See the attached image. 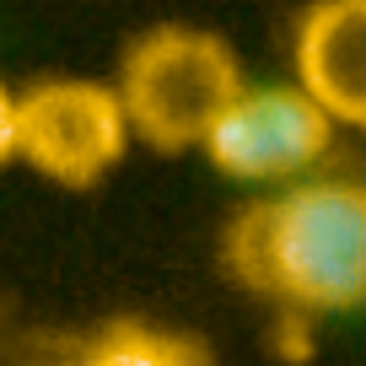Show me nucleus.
<instances>
[{
  "label": "nucleus",
  "instance_id": "nucleus-1",
  "mask_svg": "<svg viewBox=\"0 0 366 366\" xmlns=\"http://www.w3.org/2000/svg\"><path fill=\"white\" fill-rule=\"evenodd\" d=\"M227 269L297 312L366 307V183L312 178L227 227Z\"/></svg>",
  "mask_w": 366,
  "mask_h": 366
},
{
  "label": "nucleus",
  "instance_id": "nucleus-2",
  "mask_svg": "<svg viewBox=\"0 0 366 366\" xmlns=\"http://www.w3.org/2000/svg\"><path fill=\"white\" fill-rule=\"evenodd\" d=\"M114 97L129 140H146L151 151H194L242 97V70L216 33L167 22L129 44Z\"/></svg>",
  "mask_w": 366,
  "mask_h": 366
},
{
  "label": "nucleus",
  "instance_id": "nucleus-3",
  "mask_svg": "<svg viewBox=\"0 0 366 366\" xmlns=\"http://www.w3.org/2000/svg\"><path fill=\"white\" fill-rule=\"evenodd\" d=\"M129 151V124L114 86L54 76L16 92V157L59 189H92Z\"/></svg>",
  "mask_w": 366,
  "mask_h": 366
},
{
  "label": "nucleus",
  "instance_id": "nucleus-4",
  "mask_svg": "<svg viewBox=\"0 0 366 366\" xmlns=\"http://www.w3.org/2000/svg\"><path fill=\"white\" fill-rule=\"evenodd\" d=\"M334 124L302 86H242V97L205 135V157L216 172L242 183L302 178L329 151Z\"/></svg>",
  "mask_w": 366,
  "mask_h": 366
},
{
  "label": "nucleus",
  "instance_id": "nucleus-5",
  "mask_svg": "<svg viewBox=\"0 0 366 366\" xmlns=\"http://www.w3.org/2000/svg\"><path fill=\"white\" fill-rule=\"evenodd\" d=\"M297 86L329 124L366 129V0H323L302 16Z\"/></svg>",
  "mask_w": 366,
  "mask_h": 366
},
{
  "label": "nucleus",
  "instance_id": "nucleus-6",
  "mask_svg": "<svg viewBox=\"0 0 366 366\" xmlns=\"http://www.w3.org/2000/svg\"><path fill=\"white\" fill-rule=\"evenodd\" d=\"M65 366H210V350L194 334L157 329L140 318H114L65 355Z\"/></svg>",
  "mask_w": 366,
  "mask_h": 366
},
{
  "label": "nucleus",
  "instance_id": "nucleus-7",
  "mask_svg": "<svg viewBox=\"0 0 366 366\" xmlns=\"http://www.w3.org/2000/svg\"><path fill=\"white\" fill-rule=\"evenodd\" d=\"M16 157V92L0 81V167Z\"/></svg>",
  "mask_w": 366,
  "mask_h": 366
}]
</instances>
